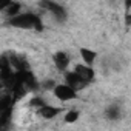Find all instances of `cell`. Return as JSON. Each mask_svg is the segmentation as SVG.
Masks as SVG:
<instances>
[{
	"instance_id": "6da1fadb",
	"label": "cell",
	"mask_w": 131,
	"mask_h": 131,
	"mask_svg": "<svg viewBox=\"0 0 131 131\" xmlns=\"http://www.w3.org/2000/svg\"><path fill=\"white\" fill-rule=\"evenodd\" d=\"M8 25L13 28H19V29H34L37 32H42L45 29L42 17L34 11H23L22 14L9 19Z\"/></svg>"
},
{
	"instance_id": "7a4b0ae2",
	"label": "cell",
	"mask_w": 131,
	"mask_h": 131,
	"mask_svg": "<svg viewBox=\"0 0 131 131\" xmlns=\"http://www.w3.org/2000/svg\"><path fill=\"white\" fill-rule=\"evenodd\" d=\"M40 8H43L46 13L51 14V17L57 22V23H65L68 20V9L65 8L62 3L59 2H52V0H43L39 3Z\"/></svg>"
},
{
	"instance_id": "3957f363",
	"label": "cell",
	"mask_w": 131,
	"mask_h": 131,
	"mask_svg": "<svg viewBox=\"0 0 131 131\" xmlns=\"http://www.w3.org/2000/svg\"><path fill=\"white\" fill-rule=\"evenodd\" d=\"M14 74H16V71L13 68V65H11L6 52H3L2 57H0V80H2V85L5 88L9 85V82L13 80Z\"/></svg>"
},
{
	"instance_id": "277c9868",
	"label": "cell",
	"mask_w": 131,
	"mask_h": 131,
	"mask_svg": "<svg viewBox=\"0 0 131 131\" xmlns=\"http://www.w3.org/2000/svg\"><path fill=\"white\" fill-rule=\"evenodd\" d=\"M52 94H54V97H56L57 100H60L62 103L71 102V100L77 99V96H79V93H77L76 90H73L71 86H68L67 83H57V86L54 88Z\"/></svg>"
},
{
	"instance_id": "5b68a950",
	"label": "cell",
	"mask_w": 131,
	"mask_h": 131,
	"mask_svg": "<svg viewBox=\"0 0 131 131\" xmlns=\"http://www.w3.org/2000/svg\"><path fill=\"white\" fill-rule=\"evenodd\" d=\"M52 63H54V68L59 71V73H67L70 71V67H71V57L67 51H56L52 54Z\"/></svg>"
},
{
	"instance_id": "8992f818",
	"label": "cell",
	"mask_w": 131,
	"mask_h": 131,
	"mask_svg": "<svg viewBox=\"0 0 131 131\" xmlns=\"http://www.w3.org/2000/svg\"><path fill=\"white\" fill-rule=\"evenodd\" d=\"M63 79H65V82L63 83H67L68 86H71L73 90H76L77 93H80L82 90H85L86 86H88V83L79 76V74H76L73 70H70V71H67L63 74Z\"/></svg>"
},
{
	"instance_id": "52a82bcc",
	"label": "cell",
	"mask_w": 131,
	"mask_h": 131,
	"mask_svg": "<svg viewBox=\"0 0 131 131\" xmlns=\"http://www.w3.org/2000/svg\"><path fill=\"white\" fill-rule=\"evenodd\" d=\"M11 65H13V68L14 71H28L31 70V65L28 62V59L23 56V54H19V52H6Z\"/></svg>"
},
{
	"instance_id": "ba28073f",
	"label": "cell",
	"mask_w": 131,
	"mask_h": 131,
	"mask_svg": "<svg viewBox=\"0 0 131 131\" xmlns=\"http://www.w3.org/2000/svg\"><path fill=\"white\" fill-rule=\"evenodd\" d=\"M73 71H74L76 74H79L88 85L96 79V70H94L93 67L85 65V63H76L74 67H73Z\"/></svg>"
},
{
	"instance_id": "9c48e42d",
	"label": "cell",
	"mask_w": 131,
	"mask_h": 131,
	"mask_svg": "<svg viewBox=\"0 0 131 131\" xmlns=\"http://www.w3.org/2000/svg\"><path fill=\"white\" fill-rule=\"evenodd\" d=\"M0 11H2V14L9 20L19 14L23 13V5L20 2H14V0H11V2H6L2 8H0Z\"/></svg>"
},
{
	"instance_id": "30bf717a",
	"label": "cell",
	"mask_w": 131,
	"mask_h": 131,
	"mask_svg": "<svg viewBox=\"0 0 131 131\" xmlns=\"http://www.w3.org/2000/svg\"><path fill=\"white\" fill-rule=\"evenodd\" d=\"M62 108L60 106H56V105H45L42 110H39L37 111V116L39 117H42L43 120H54L56 117H59L60 114H62Z\"/></svg>"
},
{
	"instance_id": "8fae6325",
	"label": "cell",
	"mask_w": 131,
	"mask_h": 131,
	"mask_svg": "<svg viewBox=\"0 0 131 131\" xmlns=\"http://www.w3.org/2000/svg\"><path fill=\"white\" fill-rule=\"evenodd\" d=\"M79 56L82 59V63L94 68V63H96V60L99 57V52L91 49V48H79Z\"/></svg>"
},
{
	"instance_id": "7c38bea8",
	"label": "cell",
	"mask_w": 131,
	"mask_h": 131,
	"mask_svg": "<svg viewBox=\"0 0 131 131\" xmlns=\"http://www.w3.org/2000/svg\"><path fill=\"white\" fill-rule=\"evenodd\" d=\"M123 116V111H122V106L119 103H110L106 108H105V117L110 120V122H119Z\"/></svg>"
},
{
	"instance_id": "4fadbf2b",
	"label": "cell",
	"mask_w": 131,
	"mask_h": 131,
	"mask_svg": "<svg viewBox=\"0 0 131 131\" xmlns=\"http://www.w3.org/2000/svg\"><path fill=\"white\" fill-rule=\"evenodd\" d=\"M45 105H48V103H46V100H45L42 96H37V94H36V96H32V97L28 100V106H29L31 110H34L36 113H37L39 110H42Z\"/></svg>"
},
{
	"instance_id": "5bb4252c",
	"label": "cell",
	"mask_w": 131,
	"mask_h": 131,
	"mask_svg": "<svg viewBox=\"0 0 131 131\" xmlns=\"http://www.w3.org/2000/svg\"><path fill=\"white\" fill-rule=\"evenodd\" d=\"M79 117H80V111L71 108V110H68L67 113L63 114V122L65 123H76L79 120Z\"/></svg>"
},
{
	"instance_id": "9a60e30c",
	"label": "cell",
	"mask_w": 131,
	"mask_h": 131,
	"mask_svg": "<svg viewBox=\"0 0 131 131\" xmlns=\"http://www.w3.org/2000/svg\"><path fill=\"white\" fill-rule=\"evenodd\" d=\"M56 86H57V83L54 79H46V80L40 82V90H43V91H54Z\"/></svg>"
},
{
	"instance_id": "2e32d148",
	"label": "cell",
	"mask_w": 131,
	"mask_h": 131,
	"mask_svg": "<svg viewBox=\"0 0 131 131\" xmlns=\"http://www.w3.org/2000/svg\"><path fill=\"white\" fill-rule=\"evenodd\" d=\"M123 22H125V25L129 28L131 26V13H125L123 14Z\"/></svg>"
}]
</instances>
